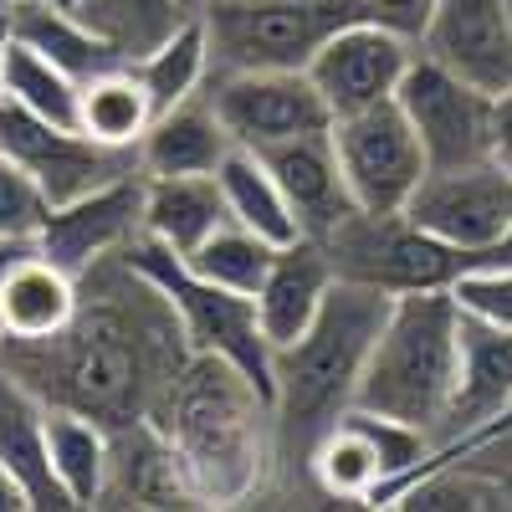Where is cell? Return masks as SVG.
<instances>
[{"mask_svg":"<svg viewBox=\"0 0 512 512\" xmlns=\"http://www.w3.org/2000/svg\"><path fill=\"white\" fill-rule=\"evenodd\" d=\"M108 262L82 272L93 282V297L77 287V313L57 338L6 344L0 364L16 369L47 405L82 410L108 431H123L159 415L190 349L164 292L123 251L118 272H108Z\"/></svg>","mask_w":512,"mask_h":512,"instance_id":"obj_1","label":"cell"},{"mask_svg":"<svg viewBox=\"0 0 512 512\" xmlns=\"http://www.w3.org/2000/svg\"><path fill=\"white\" fill-rule=\"evenodd\" d=\"M195 507H236L267 477L272 456V395L241 364L190 354L154 415Z\"/></svg>","mask_w":512,"mask_h":512,"instance_id":"obj_2","label":"cell"},{"mask_svg":"<svg viewBox=\"0 0 512 512\" xmlns=\"http://www.w3.org/2000/svg\"><path fill=\"white\" fill-rule=\"evenodd\" d=\"M384 287L333 277L318 318L303 338L272 349V456L282 466H303L318 436L354 405L364 359L379 338V323L390 313Z\"/></svg>","mask_w":512,"mask_h":512,"instance_id":"obj_3","label":"cell"},{"mask_svg":"<svg viewBox=\"0 0 512 512\" xmlns=\"http://www.w3.org/2000/svg\"><path fill=\"white\" fill-rule=\"evenodd\" d=\"M461 379V308L451 287L395 292L379 338L364 359L354 405L384 420H400L420 436L446 431V415Z\"/></svg>","mask_w":512,"mask_h":512,"instance_id":"obj_4","label":"cell"},{"mask_svg":"<svg viewBox=\"0 0 512 512\" xmlns=\"http://www.w3.org/2000/svg\"><path fill=\"white\" fill-rule=\"evenodd\" d=\"M364 16V0H226L200 11L210 72H308L313 52Z\"/></svg>","mask_w":512,"mask_h":512,"instance_id":"obj_5","label":"cell"},{"mask_svg":"<svg viewBox=\"0 0 512 512\" xmlns=\"http://www.w3.org/2000/svg\"><path fill=\"white\" fill-rule=\"evenodd\" d=\"M123 256L164 292V303H169V313H175L190 354L231 359V364H241L272 395V344L262 338V323H256V303H251V297L205 282L200 272L185 267V256H175L169 246L149 241L144 231L123 246Z\"/></svg>","mask_w":512,"mask_h":512,"instance_id":"obj_6","label":"cell"},{"mask_svg":"<svg viewBox=\"0 0 512 512\" xmlns=\"http://www.w3.org/2000/svg\"><path fill=\"white\" fill-rule=\"evenodd\" d=\"M328 139H333L338 169H344L349 200L364 216H400L410 205V195L420 190L425 169H431L410 118L400 113L395 98L333 118Z\"/></svg>","mask_w":512,"mask_h":512,"instance_id":"obj_7","label":"cell"},{"mask_svg":"<svg viewBox=\"0 0 512 512\" xmlns=\"http://www.w3.org/2000/svg\"><path fill=\"white\" fill-rule=\"evenodd\" d=\"M425 456H431V436L349 405L318 436V446L308 456V477L318 482V492H328L338 502H374L384 487L410 477Z\"/></svg>","mask_w":512,"mask_h":512,"instance_id":"obj_8","label":"cell"},{"mask_svg":"<svg viewBox=\"0 0 512 512\" xmlns=\"http://www.w3.org/2000/svg\"><path fill=\"white\" fill-rule=\"evenodd\" d=\"M323 251L338 277L369 282L384 292H420V287H451L461 272V251L425 236L405 216H354L323 236Z\"/></svg>","mask_w":512,"mask_h":512,"instance_id":"obj_9","label":"cell"},{"mask_svg":"<svg viewBox=\"0 0 512 512\" xmlns=\"http://www.w3.org/2000/svg\"><path fill=\"white\" fill-rule=\"evenodd\" d=\"M0 159L16 164L21 175H31V185L41 190L47 205L77 200V195L139 169V149H103L82 134H67V128L31 118L26 108H16L6 98H0Z\"/></svg>","mask_w":512,"mask_h":512,"instance_id":"obj_10","label":"cell"},{"mask_svg":"<svg viewBox=\"0 0 512 512\" xmlns=\"http://www.w3.org/2000/svg\"><path fill=\"white\" fill-rule=\"evenodd\" d=\"M395 103L410 118L431 169L492 159V98L472 82H461L456 72H446L441 62L415 52L395 88Z\"/></svg>","mask_w":512,"mask_h":512,"instance_id":"obj_11","label":"cell"},{"mask_svg":"<svg viewBox=\"0 0 512 512\" xmlns=\"http://www.w3.org/2000/svg\"><path fill=\"white\" fill-rule=\"evenodd\" d=\"M400 216L420 226L425 236L446 241L451 251H461V262H466V256L487 251L512 226V175L497 159L425 169L420 190L410 195Z\"/></svg>","mask_w":512,"mask_h":512,"instance_id":"obj_12","label":"cell"},{"mask_svg":"<svg viewBox=\"0 0 512 512\" xmlns=\"http://www.w3.org/2000/svg\"><path fill=\"white\" fill-rule=\"evenodd\" d=\"M205 98L241 149H272L333 123L308 72H210Z\"/></svg>","mask_w":512,"mask_h":512,"instance_id":"obj_13","label":"cell"},{"mask_svg":"<svg viewBox=\"0 0 512 512\" xmlns=\"http://www.w3.org/2000/svg\"><path fill=\"white\" fill-rule=\"evenodd\" d=\"M144 169L118 175L77 200L47 205V216L36 221V246L52 267H62L67 277L93 272L98 262H108L113 251H123L144 231Z\"/></svg>","mask_w":512,"mask_h":512,"instance_id":"obj_14","label":"cell"},{"mask_svg":"<svg viewBox=\"0 0 512 512\" xmlns=\"http://www.w3.org/2000/svg\"><path fill=\"white\" fill-rule=\"evenodd\" d=\"M410 62H415L410 36L379 26L369 16H354L313 52L308 77L323 93L328 113L344 118V113H359V108H374V103H390Z\"/></svg>","mask_w":512,"mask_h":512,"instance_id":"obj_15","label":"cell"},{"mask_svg":"<svg viewBox=\"0 0 512 512\" xmlns=\"http://www.w3.org/2000/svg\"><path fill=\"white\" fill-rule=\"evenodd\" d=\"M415 52L497 98L512 88V16L502 0H436Z\"/></svg>","mask_w":512,"mask_h":512,"instance_id":"obj_16","label":"cell"},{"mask_svg":"<svg viewBox=\"0 0 512 512\" xmlns=\"http://www.w3.org/2000/svg\"><path fill=\"white\" fill-rule=\"evenodd\" d=\"M267 159V169L277 175L287 205L303 236L323 241L333 226H344L354 216V200H349V185H344V169H338V154H333V139L328 128L318 134H297V139H282L272 149H256Z\"/></svg>","mask_w":512,"mask_h":512,"instance_id":"obj_17","label":"cell"},{"mask_svg":"<svg viewBox=\"0 0 512 512\" xmlns=\"http://www.w3.org/2000/svg\"><path fill=\"white\" fill-rule=\"evenodd\" d=\"M333 277L338 272L328 262L323 241L297 236V241L277 246L267 282L256 287V297H251V303H256V323H262V338L272 349H282V344H292V338L308 333V323L318 318Z\"/></svg>","mask_w":512,"mask_h":512,"instance_id":"obj_18","label":"cell"},{"mask_svg":"<svg viewBox=\"0 0 512 512\" xmlns=\"http://www.w3.org/2000/svg\"><path fill=\"white\" fill-rule=\"evenodd\" d=\"M0 466L26 487L31 512L36 507H57V512L72 507L52 477V461H47V400L6 364H0Z\"/></svg>","mask_w":512,"mask_h":512,"instance_id":"obj_19","label":"cell"},{"mask_svg":"<svg viewBox=\"0 0 512 512\" xmlns=\"http://www.w3.org/2000/svg\"><path fill=\"white\" fill-rule=\"evenodd\" d=\"M507 405H512V328L461 318V379H456V400L436 446L477 431Z\"/></svg>","mask_w":512,"mask_h":512,"instance_id":"obj_20","label":"cell"},{"mask_svg":"<svg viewBox=\"0 0 512 512\" xmlns=\"http://www.w3.org/2000/svg\"><path fill=\"white\" fill-rule=\"evenodd\" d=\"M231 149L236 144L226 134V123L200 93L149 123V134L139 139V169L144 175H216Z\"/></svg>","mask_w":512,"mask_h":512,"instance_id":"obj_21","label":"cell"},{"mask_svg":"<svg viewBox=\"0 0 512 512\" xmlns=\"http://www.w3.org/2000/svg\"><path fill=\"white\" fill-rule=\"evenodd\" d=\"M221 221H231L216 175H144V236L190 256Z\"/></svg>","mask_w":512,"mask_h":512,"instance_id":"obj_22","label":"cell"},{"mask_svg":"<svg viewBox=\"0 0 512 512\" xmlns=\"http://www.w3.org/2000/svg\"><path fill=\"white\" fill-rule=\"evenodd\" d=\"M11 31H16V41H26L31 52H41L62 72H72L77 82H88V77L128 62L93 21H82L77 11H57V6H47V0H16L11 6Z\"/></svg>","mask_w":512,"mask_h":512,"instance_id":"obj_23","label":"cell"},{"mask_svg":"<svg viewBox=\"0 0 512 512\" xmlns=\"http://www.w3.org/2000/svg\"><path fill=\"white\" fill-rule=\"evenodd\" d=\"M72 313H77V277L52 267L41 251L0 282L6 344H41V338H57L72 323Z\"/></svg>","mask_w":512,"mask_h":512,"instance_id":"obj_24","label":"cell"},{"mask_svg":"<svg viewBox=\"0 0 512 512\" xmlns=\"http://www.w3.org/2000/svg\"><path fill=\"white\" fill-rule=\"evenodd\" d=\"M47 461L52 477L67 492L72 507H103L108 492V461H113V431L93 415L47 405Z\"/></svg>","mask_w":512,"mask_h":512,"instance_id":"obj_25","label":"cell"},{"mask_svg":"<svg viewBox=\"0 0 512 512\" xmlns=\"http://www.w3.org/2000/svg\"><path fill=\"white\" fill-rule=\"evenodd\" d=\"M149 123H154V103L144 93L134 62L108 67L82 82V93H77V134L82 139H93L103 149H139Z\"/></svg>","mask_w":512,"mask_h":512,"instance_id":"obj_26","label":"cell"},{"mask_svg":"<svg viewBox=\"0 0 512 512\" xmlns=\"http://www.w3.org/2000/svg\"><path fill=\"white\" fill-rule=\"evenodd\" d=\"M134 72H139L144 93L154 103V118L200 98L205 82H210V31H205V21L200 16L175 21L144 57H134Z\"/></svg>","mask_w":512,"mask_h":512,"instance_id":"obj_27","label":"cell"},{"mask_svg":"<svg viewBox=\"0 0 512 512\" xmlns=\"http://www.w3.org/2000/svg\"><path fill=\"white\" fill-rule=\"evenodd\" d=\"M216 180H221V195H226V210H231V221H241L246 231L256 236H267L272 246H287L303 236V226H297L292 216V205L277 185V175L267 169V159L256 154V149H231L216 169Z\"/></svg>","mask_w":512,"mask_h":512,"instance_id":"obj_28","label":"cell"},{"mask_svg":"<svg viewBox=\"0 0 512 512\" xmlns=\"http://www.w3.org/2000/svg\"><path fill=\"white\" fill-rule=\"evenodd\" d=\"M77 93L82 82L72 72H62L57 62H47L41 52H31L26 41H16L11 31V52H6V82H0V98L26 108L31 118L52 123V128H67L77 134Z\"/></svg>","mask_w":512,"mask_h":512,"instance_id":"obj_29","label":"cell"},{"mask_svg":"<svg viewBox=\"0 0 512 512\" xmlns=\"http://www.w3.org/2000/svg\"><path fill=\"white\" fill-rule=\"evenodd\" d=\"M272 256H277V246H272L267 236L246 231L241 221H221L216 231H210V236L185 256V267L200 272L205 282L226 287V292L256 297V287H262L267 272H272Z\"/></svg>","mask_w":512,"mask_h":512,"instance_id":"obj_30","label":"cell"},{"mask_svg":"<svg viewBox=\"0 0 512 512\" xmlns=\"http://www.w3.org/2000/svg\"><path fill=\"white\" fill-rule=\"evenodd\" d=\"M82 21H93L113 47L134 62L175 21H185V11H180V0H82Z\"/></svg>","mask_w":512,"mask_h":512,"instance_id":"obj_31","label":"cell"},{"mask_svg":"<svg viewBox=\"0 0 512 512\" xmlns=\"http://www.w3.org/2000/svg\"><path fill=\"white\" fill-rule=\"evenodd\" d=\"M461 318L512 328V267H461L451 282Z\"/></svg>","mask_w":512,"mask_h":512,"instance_id":"obj_32","label":"cell"},{"mask_svg":"<svg viewBox=\"0 0 512 512\" xmlns=\"http://www.w3.org/2000/svg\"><path fill=\"white\" fill-rule=\"evenodd\" d=\"M47 216V200L31 185V175H21L16 164L0 159V236L16 231H36V221Z\"/></svg>","mask_w":512,"mask_h":512,"instance_id":"obj_33","label":"cell"},{"mask_svg":"<svg viewBox=\"0 0 512 512\" xmlns=\"http://www.w3.org/2000/svg\"><path fill=\"white\" fill-rule=\"evenodd\" d=\"M431 6H436V0H364V16L415 41L420 26H425V16H431Z\"/></svg>","mask_w":512,"mask_h":512,"instance_id":"obj_34","label":"cell"},{"mask_svg":"<svg viewBox=\"0 0 512 512\" xmlns=\"http://www.w3.org/2000/svg\"><path fill=\"white\" fill-rule=\"evenodd\" d=\"M492 159L512 175V88L492 98Z\"/></svg>","mask_w":512,"mask_h":512,"instance_id":"obj_35","label":"cell"},{"mask_svg":"<svg viewBox=\"0 0 512 512\" xmlns=\"http://www.w3.org/2000/svg\"><path fill=\"white\" fill-rule=\"evenodd\" d=\"M41 246H36V231H16V236H0V282H6L21 262H31Z\"/></svg>","mask_w":512,"mask_h":512,"instance_id":"obj_36","label":"cell"},{"mask_svg":"<svg viewBox=\"0 0 512 512\" xmlns=\"http://www.w3.org/2000/svg\"><path fill=\"white\" fill-rule=\"evenodd\" d=\"M461 267H512V226L487 246V251H477V256H466Z\"/></svg>","mask_w":512,"mask_h":512,"instance_id":"obj_37","label":"cell"},{"mask_svg":"<svg viewBox=\"0 0 512 512\" xmlns=\"http://www.w3.org/2000/svg\"><path fill=\"white\" fill-rule=\"evenodd\" d=\"M0 512H31V497H26V487L0 466Z\"/></svg>","mask_w":512,"mask_h":512,"instance_id":"obj_38","label":"cell"},{"mask_svg":"<svg viewBox=\"0 0 512 512\" xmlns=\"http://www.w3.org/2000/svg\"><path fill=\"white\" fill-rule=\"evenodd\" d=\"M6 52H11V11H0V82H6Z\"/></svg>","mask_w":512,"mask_h":512,"instance_id":"obj_39","label":"cell"},{"mask_svg":"<svg viewBox=\"0 0 512 512\" xmlns=\"http://www.w3.org/2000/svg\"><path fill=\"white\" fill-rule=\"evenodd\" d=\"M210 6H226V0H180L185 16H200V11H210Z\"/></svg>","mask_w":512,"mask_h":512,"instance_id":"obj_40","label":"cell"},{"mask_svg":"<svg viewBox=\"0 0 512 512\" xmlns=\"http://www.w3.org/2000/svg\"><path fill=\"white\" fill-rule=\"evenodd\" d=\"M47 6H57V11H77V16H82V0H47Z\"/></svg>","mask_w":512,"mask_h":512,"instance_id":"obj_41","label":"cell"},{"mask_svg":"<svg viewBox=\"0 0 512 512\" xmlns=\"http://www.w3.org/2000/svg\"><path fill=\"white\" fill-rule=\"evenodd\" d=\"M0 349H6V323H0Z\"/></svg>","mask_w":512,"mask_h":512,"instance_id":"obj_42","label":"cell"},{"mask_svg":"<svg viewBox=\"0 0 512 512\" xmlns=\"http://www.w3.org/2000/svg\"><path fill=\"white\" fill-rule=\"evenodd\" d=\"M11 6H16V0H0V11H11Z\"/></svg>","mask_w":512,"mask_h":512,"instance_id":"obj_43","label":"cell"},{"mask_svg":"<svg viewBox=\"0 0 512 512\" xmlns=\"http://www.w3.org/2000/svg\"><path fill=\"white\" fill-rule=\"evenodd\" d=\"M502 6H507V16H512V0H502Z\"/></svg>","mask_w":512,"mask_h":512,"instance_id":"obj_44","label":"cell"}]
</instances>
